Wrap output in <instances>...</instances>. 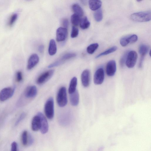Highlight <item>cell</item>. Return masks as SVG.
Here are the masks:
<instances>
[{
  "label": "cell",
  "mask_w": 151,
  "mask_h": 151,
  "mask_svg": "<svg viewBox=\"0 0 151 151\" xmlns=\"http://www.w3.org/2000/svg\"><path fill=\"white\" fill-rule=\"evenodd\" d=\"M79 25L82 29H85L89 27L90 23L87 17L85 16L81 19Z\"/></svg>",
  "instance_id": "obj_22"
},
{
  "label": "cell",
  "mask_w": 151,
  "mask_h": 151,
  "mask_svg": "<svg viewBox=\"0 0 151 151\" xmlns=\"http://www.w3.org/2000/svg\"><path fill=\"white\" fill-rule=\"evenodd\" d=\"M145 56V55H141L140 58L138 65V67L139 68H142V67L143 62Z\"/></svg>",
  "instance_id": "obj_36"
},
{
  "label": "cell",
  "mask_w": 151,
  "mask_h": 151,
  "mask_svg": "<svg viewBox=\"0 0 151 151\" xmlns=\"http://www.w3.org/2000/svg\"><path fill=\"white\" fill-rule=\"evenodd\" d=\"M149 47L145 45H141L139 48V52L140 55H145L147 53L149 50Z\"/></svg>",
  "instance_id": "obj_25"
},
{
  "label": "cell",
  "mask_w": 151,
  "mask_h": 151,
  "mask_svg": "<svg viewBox=\"0 0 151 151\" xmlns=\"http://www.w3.org/2000/svg\"><path fill=\"white\" fill-rule=\"evenodd\" d=\"M98 46L99 45L97 43L91 44L87 47V52L89 54H93L97 49Z\"/></svg>",
  "instance_id": "obj_28"
},
{
  "label": "cell",
  "mask_w": 151,
  "mask_h": 151,
  "mask_svg": "<svg viewBox=\"0 0 151 151\" xmlns=\"http://www.w3.org/2000/svg\"><path fill=\"white\" fill-rule=\"evenodd\" d=\"M26 114L25 113H22L21 114L17 121H16L15 123V125L16 126L19 123V122L25 118L26 116Z\"/></svg>",
  "instance_id": "obj_33"
},
{
  "label": "cell",
  "mask_w": 151,
  "mask_h": 151,
  "mask_svg": "<svg viewBox=\"0 0 151 151\" xmlns=\"http://www.w3.org/2000/svg\"><path fill=\"white\" fill-rule=\"evenodd\" d=\"M79 33V30L76 27L73 26L71 31L70 36L71 38H74L77 37Z\"/></svg>",
  "instance_id": "obj_29"
},
{
  "label": "cell",
  "mask_w": 151,
  "mask_h": 151,
  "mask_svg": "<svg viewBox=\"0 0 151 151\" xmlns=\"http://www.w3.org/2000/svg\"><path fill=\"white\" fill-rule=\"evenodd\" d=\"M70 100L71 104L73 106H77L79 101V94L78 91L76 90L73 93L70 94Z\"/></svg>",
  "instance_id": "obj_17"
},
{
  "label": "cell",
  "mask_w": 151,
  "mask_h": 151,
  "mask_svg": "<svg viewBox=\"0 0 151 151\" xmlns=\"http://www.w3.org/2000/svg\"><path fill=\"white\" fill-rule=\"evenodd\" d=\"M15 88L14 86L6 87L2 89L0 92V101H4L11 97L14 93Z\"/></svg>",
  "instance_id": "obj_4"
},
{
  "label": "cell",
  "mask_w": 151,
  "mask_h": 151,
  "mask_svg": "<svg viewBox=\"0 0 151 151\" xmlns=\"http://www.w3.org/2000/svg\"><path fill=\"white\" fill-rule=\"evenodd\" d=\"M76 54L74 53L70 52L65 54L55 62L48 66V68H51L61 65L65 61L76 57Z\"/></svg>",
  "instance_id": "obj_6"
},
{
  "label": "cell",
  "mask_w": 151,
  "mask_h": 151,
  "mask_svg": "<svg viewBox=\"0 0 151 151\" xmlns=\"http://www.w3.org/2000/svg\"><path fill=\"white\" fill-rule=\"evenodd\" d=\"M11 151H17V144L15 142H13L11 144Z\"/></svg>",
  "instance_id": "obj_35"
},
{
  "label": "cell",
  "mask_w": 151,
  "mask_h": 151,
  "mask_svg": "<svg viewBox=\"0 0 151 151\" xmlns=\"http://www.w3.org/2000/svg\"><path fill=\"white\" fill-rule=\"evenodd\" d=\"M81 81L83 86L88 87L89 85L90 79V73L88 69H86L82 72L81 76Z\"/></svg>",
  "instance_id": "obj_14"
},
{
  "label": "cell",
  "mask_w": 151,
  "mask_h": 151,
  "mask_svg": "<svg viewBox=\"0 0 151 151\" xmlns=\"http://www.w3.org/2000/svg\"><path fill=\"white\" fill-rule=\"evenodd\" d=\"M41 127L40 119L37 115L33 118L31 123V128L34 131H37L40 129Z\"/></svg>",
  "instance_id": "obj_16"
},
{
  "label": "cell",
  "mask_w": 151,
  "mask_h": 151,
  "mask_svg": "<svg viewBox=\"0 0 151 151\" xmlns=\"http://www.w3.org/2000/svg\"><path fill=\"white\" fill-rule=\"evenodd\" d=\"M44 112L47 118L52 119L54 114V102L52 98H49L46 101L44 106Z\"/></svg>",
  "instance_id": "obj_2"
},
{
  "label": "cell",
  "mask_w": 151,
  "mask_h": 151,
  "mask_svg": "<svg viewBox=\"0 0 151 151\" xmlns=\"http://www.w3.org/2000/svg\"><path fill=\"white\" fill-rule=\"evenodd\" d=\"M116 69V64L114 60H111L108 62L106 67V73L108 76L112 77L114 76Z\"/></svg>",
  "instance_id": "obj_11"
},
{
  "label": "cell",
  "mask_w": 151,
  "mask_h": 151,
  "mask_svg": "<svg viewBox=\"0 0 151 151\" xmlns=\"http://www.w3.org/2000/svg\"><path fill=\"white\" fill-rule=\"evenodd\" d=\"M72 9L74 14H76L80 17L83 16L84 12L81 6L77 4H74L72 5Z\"/></svg>",
  "instance_id": "obj_21"
},
{
  "label": "cell",
  "mask_w": 151,
  "mask_h": 151,
  "mask_svg": "<svg viewBox=\"0 0 151 151\" xmlns=\"http://www.w3.org/2000/svg\"><path fill=\"white\" fill-rule=\"evenodd\" d=\"M117 49V47L116 46H113L107 50L103 52L98 55L96 57V58H98L101 56L107 55L110 53L114 52Z\"/></svg>",
  "instance_id": "obj_26"
},
{
  "label": "cell",
  "mask_w": 151,
  "mask_h": 151,
  "mask_svg": "<svg viewBox=\"0 0 151 151\" xmlns=\"http://www.w3.org/2000/svg\"><path fill=\"white\" fill-rule=\"evenodd\" d=\"M128 52H127L125 53L120 60L119 64L120 66L122 68L124 67L125 63L126 58Z\"/></svg>",
  "instance_id": "obj_30"
},
{
  "label": "cell",
  "mask_w": 151,
  "mask_h": 151,
  "mask_svg": "<svg viewBox=\"0 0 151 151\" xmlns=\"http://www.w3.org/2000/svg\"><path fill=\"white\" fill-rule=\"evenodd\" d=\"M151 17L150 10L136 12L132 14L130 16L132 20L139 22L149 21L151 20Z\"/></svg>",
  "instance_id": "obj_1"
},
{
  "label": "cell",
  "mask_w": 151,
  "mask_h": 151,
  "mask_svg": "<svg viewBox=\"0 0 151 151\" xmlns=\"http://www.w3.org/2000/svg\"><path fill=\"white\" fill-rule=\"evenodd\" d=\"M80 19V17L75 14L71 17V22L73 26H77L79 24Z\"/></svg>",
  "instance_id": "obj_23"
},
{
  "label": "cell",
  "mask_w": 151,
  "mask_h": 151,
  "mask_svg": "<svg viewBox=\"0 0 151 151\" xmlns=\"http://www.w3.org/2000/svg\"><path fill=\"white\" fill-rule=\"evenodd\" d=\"M44 50V46L43 45H40L38 48L39 52L41 53L43 52Z\"/></svg>",
  "instance_id": "obj_37"
},
{
  "label": "cell",
  "mask_w": 151,
  "mask_h": 151,
  "mask_svg": "<svg viewBox=\"0 0 151 151\" xmlns=\"http://www.w3.org/2000/svg\"><path fill=\"white\" fill-rule=\"evenodd\" d=\"M138 39V37L136 35H132L125 36L122 38L120 40V43L121 45L123 47H125L129 44H132L136 42Z\"/></svg>",
  "instance_id": "obj_10"
},
{
  "label": "cell",
  "mask_w": 151,
  "mask_h": 151,
  "mask_svg": "<svg viewBox=\"0 0 151 151\" xmlns=\"http://www.w3.org/2000/svg\"><path fill=\"white\" fill-rule=\"evenodd\" d=\"M54 72V70H50L43 73L37 78L36 80L37 83L40 85L45 83L52 77Z\"/></svg>",
  "instance_id": "obj_7"
},
{
  "label": "cell",
  "mask_w": 151,
  "mask_h": 151,
  "mask_svg": "<svg viewBox=\"0 0 151 151\" xmlns=\"http://www.w3.org/2000/svg\"><path fill=\"white\" fill-rule=\"evenodd\" d=\"M137 57V54L134 51H131L128 52L125 63L126 65L128 68H132L134 66Z\"/></svg>",
  "instance_id": "obj_5"
},
{
  "label": "cell",
  "mask_w": 151,
  "mask_h": 151,
  "mask_svg": "<svg viewBox=\"0 0 151 151\" xmlns=\"http://www.w3.org/2000/svg\"><path fill=\"white\" fill-rule=\"evenodd\" d=\"M37 93V89L35 86H31L27 87L24 92V95L26 97L32 98L35 97Z\"/></svg>",
  "instance_id": "obj_15"
},
{
  "label": "cell",
  "mask_w": 151,
  "mask_h": 151,
  "mask_svg": "<svg viewBox=\"0 0 151 151\" xmlns=\"http://www.w3.org/2000/svg\"><path fill=\"white\" fill-rule=\"evenodd\" d=\"M68 34L67 29L63 27H59L56 31V40L60 42L65 41L67 38Z\"/></svg>",
  "instance_id": "obj_9"
},
{
  "label": "cell",
  "mask_w": 151,
  "mask_h": 151,
  "mask_svg": "<svg viewBox=\"0 0 151 151\" xmlns=\"http://www.w3.org/2000/svg\"><path fill=\"white\" fill-rule=\"evenodd\" d=\"M57 101L61 107L65 106L67 103L66 89L65 87H61L59 90L57 96Z\"/></svg>",
  "instance_id": "obj_3"
},
{
  "label": "cell",
  "mask_w": 151,
  "mask_h": 151,
  "mask_svg": "<svg viewBox=\"0 0 151 151\" xmlns=\"http://www.w3.org/2000/svg\"><path fill=\"white\" fill-rule=\"evenodd\" d=\"M23 79L22 72L19 71H17L16 73V80L17 82H20Z\"/></svg>",
  "instance_id": "obj_32"
},
{
  "label": "cell",
  "mask_w": 151,
  "mask_h": 151,
  "mask_svg": "<svg viewBox=\"0 0 151 151\" xmlns=\"http://www.w3.org/2000/svg\"><path fill=\"white\" fill-rule=\"evenodd\" d=\"M62 24L64 28L67 29L69 24L68 20L67 19H64L62 21Z\"/></svg>",
  "instance_id": "obj_34"
},
{
  "label": "cell",
  "mask_w": 151,
  "mask_h": 151,
  "mask_svg": "<svg viewBox=\"0 0 151 151\" xmlns=\"http://www.w3.org/2000/svg\"><path fill=\"white\" fill-rule=\"evenodd\" d=\"M18 14L17 13L13 14L11 17L9 22V26H12L14 24L17 19Z\"/></svg>",
  "instance_id": "obj_31"
},
{
  "label": "cell",
  "mask_w": 151,
  "mask_h": 151,
  "mask_svg": "<svg viewBox=\"0 0 151 151\" xmlns=\"http://www.w3.org/2000/svg\"><path fill=\"white\" fill-rule=\"evenodd\" d=\"M39 58L37 55L35 53L32 54L29 58L27 66V69L30 70L33 68L38 63Z\"/></svg>",
  "instance_id": "obj_13"
},
{
  "label": "cell",
  "mask_w": 151,
  "mask_h": 151,
  "mask_svg": "<svg viewBox=\"0 0 151 151\" xmlns=\"http://www.w3.org/2000/svg\"><path fill=\"white\" fill-rule=\"evenodd\" d=\"M57 51V47L56 43L55 40L51 39L50 40L48 49L49 54L52 56L55 55Z\"/></svg>",
  "instance_id": "obj_19"
},
{
  "label": "cell",
  "mask_w": 151,
  "mask_h": 151,
  "mask_svg": "<svg viewBox=\"0 0 151 151\" xmlns=\"http://www.w3.org/2000/svg\"><path fill=\"white\" fill-rule=\"evenodd\" d=\"M102 2L100 0H91L88 1V5L90 9L93 11H96L100 8Z\"/></svg>",
  "instance_id": "obj_18"
},
{
  "label": "cell",
  "mask_w": 151,
  "mask_h": 151,
  "mask_svg": "<svg viewBox=\"0 0 151 151\" xmlns=\"http://www.w3.org/2000/svg\"><path fill=\"white\" fill-rule=\"evenodd\" d=\"M22 144L24 146L28 145L29 134L26 130L24 131L22 134Z\"/></svg>",
  "instance_id": "obj_27"
},
{
  "label": "cell",
  "mask_w": 151,
  "mask_h": 151,
  "mask_svg": "<svg viewBox=\"0 0 151 151\" xmlns=\"http://www.w3.org/2000/svg\"><path fill=\"white\" fill-rule=\"evenodd\" d=\"M94 17L95 20L97 22L101 21L103 19V12L101 8L96 10L94 13Z\"/></svg>",
  "instance_id": "obj_24"
},
{
  "label": "cell",
  "mask_w": 151,
  "mask_h": 151,
  "mask_svg": "<svg viewBox=\"0 0 151 151\" xmlns=\"http://www.w3.org/2000/svg\"><path fill=\"white\" fill-rule=\"evenodd\" d=\"M40 119L41 127L40 129L42 134L46 133L48 130V124L47 120L44 115L41 112L38 113Z\"/></svg>",
  "instance_id": "obj_12"
},
{
  "label": "cell",
  "mask_w": 151,
  "mask_h": 151,
  "mask_svg": "<svg viewBox=\"0 0 151 151\" xmlns=\"http://www.w3.org/2000/svg\"><path fill=\"white\" fill-rule=\"evenodd\" d=\"M77 84V78L74 77L71 79L70 81L68 88V92L70 94L73 93L76 90Z\"/></svg>",
  "instance_id": "obj_20"
},
{
  "label": "cell",
  "mask_w": 151,
  "mask_h": 151,
  "mask_svg": "<svg viewBox=\"0 0 151 151\" xmlns=\"http://www.w3.org/2000/svg\"><path fill=\"white\" fill-rule=\"evenodd\" d=\"M104 78V69L102 68H99L95 72L93 77L94 83L97 85L101 84Z\"/></svg>",
  "instance_id": "obj_8"
}]
</instances>
